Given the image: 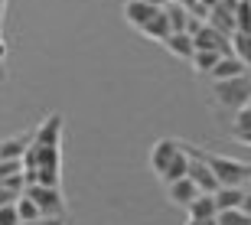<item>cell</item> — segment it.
Returning a JSON list of instances; mask_svg holds the SVG:
<instances>
[{"instance_id":"6da1fadb","label":"cell","mask_w":251,"mask_h":225,"mask_svg":"<svg viewBox=\"0 0 251 225\" xmlns=\"http://www.w3.org/2000/svg\"><path fill=\"white\" fill-rule=\"evenodd\" d=\"M209 170L215 173L219 186H245L251 176V167L242 163V160H232V157H215V153H202Z\"/></svg>"},{"instance_id":"7a4b0ae2","label":"cell","mask_w":251,"mask_h":225,"mask_svg":"<svg viewBox=\"0 0 251 225\" xmlns=\"http://www.w3.org/2000/svg\"><path fill=\"white\" fill-rule=\"evenodd\" d=\"M215 98H219V104L222 108H232V111H238V108H245L251 98V75H235V78H222V82H215Z\"/></svg>"},{"instance_id":"3957f363","label":"cell","mask_w":251,"mask_h":225,"mask_svg":"<svg viewBox=\"0 0 251 225\" xmlns=\"http://www.w3.org/2000/svg\"><path fill=\"white\" fill-rule=\"evenodd\" d=\"M23 193H26V196L39 206V212H43V216H65V196H62V189H59V186L26 183V186H23Z\"/></svg>"},{"instance_id":"277c9868","label":"cell","mask_w":251,"mask_h":225,"mask_svg":"<svg viewBox=\"0 0 251 225\" xmlns=\"http://www.w3.org/2000/svg\"><path fill=\"white\" fill-rule=\"evenodd\" d=\"M193 46L196 49H212L219 56H232V36L219 33V29L209 26V23H202V26L193 33Z\"/></svg>"},{"instance_id":"5b68a950","label":"cell","mask_w":251,"mask_h":225,"mask_svg":"<svg viewBox=\"0 0 251 225\" xmlns=\"http://www.w3.org/2000/svg\"><path fill=\"white\" fill-rule=\"evenodd\" d=\"M62 131H65L62 114L52 111L49 118H43V121H39V127L33 131V144H49V147H62Z\"/></svg>"},{"instance_id":"8992f818","label":"cell","mask_w":251,"mask_h":225,"mask_svg":"<svg viewBox=\"0 0 251 225\" xmlns=\"http://www.w3.org/2000/svg\"><path fill=\"white\" fill-rule=\"evenodd\" d=\"M176 150H179V141H170V137L157 141L153 150H150V170H153L157 176H163V170L170 167V160L176 157Z\"/></svg>"},{"instance_id":"52a82bcc","label":"cell","mask_w":251,"mask_h":225,"mask_svg":"<svg viewBox=\"0 0 251 225\" xmlns=\"http://www.w3.org/2000/svg\"><path fill=\"white\" fill-rule=\"evenodd\" d=\"M196 196H199V186H196L189 176H179V179H173V183H167V199L173 202V206L186 209Z\"/></svg>"},{"instance_id":"ba28073f","label":"cell","mask_w":251,"mask_h":225,"mask_svg":"<svg viewBox=\"0 0 251 225\" xmlns=\"http://www.w3.org/2000/svg\"><path fill=\"white\" fill-rule=\"evenodd\" d=\"M205 23H209V26H215L219 33H225V36H232V33H235V13H232L228 7H225L222 0H219V3H215V7L209 10Z\"/></svg>"},{"instance_id":"9c48e42d","label":"cell","mask_w":251,"mask_h":225,"mask_svg":"<svg viewBox=\"0 0 251 225\" xmlns=\"http://www.w3.org/2000/svg\"><path fill=\"white\" fill-rule=\"evenodd\" d=\"M157 10L160 7H150V3H144V0H127V3H124V20H127L134 29H140Z\"/></svg>"},{"instance_id":"30bf717a","label":"cell","mask_w":251,"mask_h":225,"mask_svg":"<svg viewBox=\"0 0 251 225\" xmlns=\"http://www.w3.org/2000/svg\"><path fill=\"white\" fill-rule=\"evenodd\" d=\"M163 46H167L176 59H183V62H189V59H193V52H196L193 36H189V33H170V36L163 39Z\"/></svg>"},{"instance_id":"8fae6325","label":"cell","mask_w":251,"mask_h":225,"mask_svg":"<svg viewBox=\"0 0 251 225\" xmlns=\"http://www.w3.org/2000/svg\"><path fill=\"white\" fill-rule=\"evenodd\" d=\"M29 144H33V134H20V137L0 141V160H23Z\"/></svg>"},{"instance_id":"7c38bea8","label":"cell","mask_w":251,"mask_h":225,"mask_svg":"<svg viewBox=\"0 0 251 225\" xmlns=\"http://www.w3.org/2000/svg\"><path fill=\"white\" fill-rule=\"evenodd\" d=\"M245 72H248V69H245L242 59H235V56H222V59H219V62L212 66V72H209V75H212L215 82H222V78H235V75H245Z\"/></svg>"},{"instance_id":"4fadbf2b","label":"cell","mask_w":251,"mask_h":225,"mask_svg":"<svg viewBox=\"0 0 251 225\" xmlns=\"http://www.w3.org/2000/svg\"><path fill=\"white\" fill-rule=\"evenodd\" d=\"M163 13H167V20H170V33H186V23H189V13L183 3H173V0H167L163 3Z\"/></svg>"},{"instance_id":"5bb4252c","label":"cell","mask_w":251,"mask_h":225,"mask_svg":"<svg viewBox=\"0 0 251 225\" xmlns=\"http://www.w3.org/2000/svg\"><path fill=\"white\" fill-rule=\"evenodd\" d=\"M140 33H144V36H150V39H160V43L170 36V20H167V13H163V7H160L157 13L144 23V26H140Z\"/></svg>"},{"instance_id":"9a60e30c","label":"cell","mask_w":251,"mask_h":225,"mask_svg":"<svg viewBox=\"0 0 251 225\" xmlns=\"http://www.w3.org/2000/svg\"><path fill=\"white\" fill-rule=\"evenodd\" d=\"M212 199H215V209H235V206H242L245 186H219L212 193Z\"/></svg>"},{"instance_id":"2e32d148","label":"cell","mask_w":251,"mask_h":225,"mask_svg":"<svg viewBox=\"0 0 251 225\" xmlns=\"http://www.w3.org/2000/svg\"><path fill=\"white\" fill-rule=\"evenodd\" d=\"M189 219H215V199H212V193H199V196L189 202Z\"/></svg>"},{"instance_id":"e0dca14e","label":"cell","mask_w":251,"mask_h":225,"mask_svg":"<svg viewBox=\"0 0 251 225\" xmlns=\"http://www.w3.org/2000/svg\"><path fill=\"white\" fill-rule=\"evenodd\" d=\"M186 163H189V153L183 150V144H179V150H176V157L170 160V167L163 170V183H173V179H179V176H186Z\"/></svg>"},{"instance_id":"ac0fdd59","label":"cell","mask_w":251,"mask_h":225,"mask_svg":"<svg viewBox=\"0 0 251 225\" xmlns=\"http://www.w3.org/2000/svg\"><path fill=\"white\" fill-rule=\"evenodd\" d=\"M13 206H17V216H20V222H39V219H43L39 206H36V202H33V199L26 196V193H20V196L13 199Z\"/></svg>"},{"instance_id":"d6986e66","label":"cell","mask_w":251,"mask_h":225,"mask_svg":"<svg viewBox=\"0 0 251 225\" xmlns=\"http://www.w3.org/2000/svg\"><path fill=\"white\" fill-rule=\"evenodd\" d=\"M232 56L242 59L245 69H251V33H232Z\"/></svg>"},{"instance_id":"ffe728a7","label":"cell","mask_w":251,"mask_h":225,"mask_svg":"<svg viewBox=\"0 0 251 225\" xmlns=\"http://www.w3.org/2000/svg\"><path fill=\"white\" fill-rule=\"evenodd\" d=\"M219 59H222V56H219V52H212V49H196L189 62H193V69H196L199 75H209V72H212V66L219 62Z\"/></svg>"},{"instance_id":"44dd1931","label":"cell","mask_w":251,"mask_h":225,"mask_svg":"<svg viewBox=\"0 0 251 225\" xmlns=\"http://www.w3.org/2000/svg\"><path fill=\"white\" fill-rule=\"evenodd\" d=\"M215 225H251V216H248V212H242V206L219 209V212H215Z\"/></svg>"},{"instance_id":"7402d4cb","label":"cell","mask_w":251,"mask_h":225,"mask_svg":"<svg viewBox=\"0 0 251 225\" xmlns=\"http://www.w3.org/2000/svg\"><path fill=\"white\" fill-rule=\"evenodd\" d=\"M235 33H251V0L235 3Z\"/></svg>"},{"instance_id":"603a6c76","label":"cell","mask_w":251,"mask_h":225,"mask_svg":"<svg viewBox=\"0 0 251 225\" xmlns=\"http://www.w3.org/2000/svg\"><path fill=\"white\" fill-rule=\"evenodd\" d=\"M248 127H251V104H245V108H238V114H235L232 134H238V131H248Z\"/></svg>"},{"instance_id":"cb8c5ba5","label":"cell","mask_w":251,"mask_h":225,"mask_svg":"<svg viewBox=\"0 0 251 225\" xmlns=\"http://www.w3.org/2000/svg\"><path fill=\"white\" fill-rule=\"evenodd\" d=\"M0 186H7L10 193H23V186H26V179H23V173H10V176H0Z\"/></svg>"},{"instance_id":"d4e9b609","label":"cell","mask_w":251,"mask_h":225,"mask_svg":"<svg viewBox=\"0 0 251 225\" xmlns=\"http://www.w3.org/2000/svg\"><path fill=\"white\" fill-rule=\"evenodd\" d=\"M20 216H17V206L7 202V206H0V225H17Z\"/></svg>"},{"instance_id":"484cf974","label":"cell","mask_w":251,"mask_h":225,"mask_svg":"<svg viewBox=\"0 0 251 225\" xmlns=\"http://www.w3.org/2000/svg\"><path fill=\"white\" fill-rule=\"evenodd\" d=\"M36 225H69V222H65V216H43Z\"/></svg>"},{"instance_id":"4316f807","label":"cell","mask_w":251,"mask_h":225,"mask_svg":"<svg viewBox=\"0 0 251 225\" xmlns=\"http://www.w3.org/2000/svg\"><path fill=\"white\" fill-rule=\"evenodd\" d=\"M17 199V193H10L7 186H0V206H7V202H13Z\"/></svg>"},{"instance_id":"83f0119b","label":"cell","mask_w":251,"mask_h":225,"mask_svg":"<svg viewBox=\"0 0 251 225\" xmlns=\"http://www.w3.org/2000/svg\"><path fill=\"white\" fill-rule=\"evenodd\" d=\"M235 141L245 144V147H251V127H248V131H238V134H235Z\"/></svg>"},{"instance_id":"f1b7e54d","label":"cell","mask_w":251,"mask_h":225,"mask_svg":"<svg viewBox=\"0 0 251 225\" xmlns=\"http://www.w3.org/2000/svg\"><path fill=\"white\" fill-rule=\"evenodd\" d=\"M242 212L251 216V189H245V199H242Z\"/></svg>"},{"instance_id":"f546056e","label":"cell","mask_w":251,"mask_h":225,"mask_svg":"<svg viewBox=\"0 0 251 225\" xmlns=\"http://www.w3.org/2000/svg\"><path fill=\"white\" fill-rule=\"evenodd\" d=\"M186 225H215V219H189Z\"/></svg>"},{"instance_id":"4dcf8cb0","label":"cell","mask_w":251,"mask_h":225,"mask_svg":"<svg viewBox=\"0 0 251 225\" xmlns=\"http://www.w3.org/2000/svg\"><path fill=\"white\" fill-rule=\"evenodd\" d=\"M144 3H150V7H163L167 0H144Z\"/></svg>"},{"instance_id":"1f68e13d","label":"cell","mask_w":251,"mask_h":225,"mask_svg":"<svg viewBox=\"0 0 251 225\" xmlns=\"http://www.w3.org/2000/svg\"><path fill=\"white\" fill-rule=\"evenodd\" d=\"M3 13H7V0H0V23H3Z\"/></svg>"},{"instance_id":"d6a6232c","label":"cell","mask_w":251,"mask_h":225,"mask_svg":"<svg viewBox=\"0 0 251 225\" xmlns=\"http://www.w3.org/2000/svg\"><path fill=\"white\" fill-rule=\"evenodd\" d=\"M173 3H183V7L189 10V7H193V3H196V0H173Z\"/></svg>"},{"instance_id":"836d02e7","label":"cell","mask_w":251,"mask_h":225,"mask_svg":"<svg viewBox=\"0 0 251 225\" xmlns=\"http://www.w3.org/2000/svg\"><path fill=\"white\" fill-rule=\"evenodd\" d=\"M3 56H7V46H3V39H0V62H3Z\"/></svg>"},{"instance_id":"e575fe53","label":"cell","mask_w":251,"mask_h":225,"mask_svg":"<svg viewBox=\"0 0 251 225\" xmlns=\"http://www.w3.org/2000/svg\"><path fill=\"white\" fill-rule=\"evenodd\" d=\"M245 189H251V176H248V183H245Z\"/></svg>"},{"instance_id":"d590c367","label":"cell","mask_w":251,"mask_h":225,"mask_svg":"<svg viewBox=\"0 0 251 225\" xmlns=\"http://www.w3.org/2000/svg\"><path fill=\"white\" fill-rule=\"evenodd\" d=\"M248 104H251V98H248Z\"/></svg>"},{"instance_id":"8d00e7d4","label":"cell","mask_w":251,"mask_h":225,"mask_svg":"<svg viewBox=\"0 0 251 225\" xmlns=\"http://www.w3.org/2000/svg\"><path fill=\"white\" fill-rule=\"evenodd\" d=\"M248 72H251V69H248Z\"/></svg>"}]
</instances>
